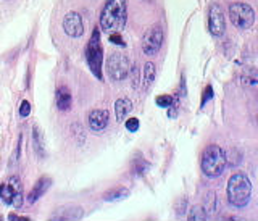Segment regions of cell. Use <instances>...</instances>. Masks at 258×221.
<instances>
[{"instance_id": "obj_1", "label": "cell", "mask_w": 258, "mask_h": 221, "mask_svg": "<svg viewBox=\"0 0 258 221\" xmlns=\"http://www.w3.org/2000/svg\"><path fill=\"white\" fill-rule=\"evenodd\" d=\"M127 5L126 0H107L100 13V28L105 32L121 31L126 24Z\"/></svg>"}, {"instance_id": "obj_13", "label": "cell", "mask_w": 258, "mask_h": 221, "mask_svg": "<svg viewBox=\"0 0 258 221\" xmlns=\"http://www.w3.org/2000/svg\"><path fill=\"white\" fill-rule=\"evenodd\" d=\"M71 92L68 87H58V91H56V107L61 112H67L71 108Z\"/></svg>"}, {"instance_id": "obj_19", "label": "cell", "mask_w": 258, "mask_h": 221, "mask_svg": "<svg viewBox=\"0 0 258 221\" xmlns=\"http://www.w3.org/2000/svg\"><path fill=\"white\" fill-rule=\"evenodd\" d=\"M171 103H173V97L171 95L163 94V95H158L157 97V105H158V107H161V108L171 107Z\"/></svg>"}, {"instance_id": "obj_10", "label": "cell", "mask_w": 258, "mask_h": 221, "mask_svg": "<svg viewBox=\"0 0 258 221\" xmlns=\"http://www.w3.org/2000/svg\"><path fill=\"white\" fill-rule=\"evenodd\" d=\"M63 29L70 37H81L84 32L83 18L78 12H70L63 20Z\"/></svg>"}, {"instance_id": "obj_4", "label": "cell", "mask_w": 258, "mask_h": 221, "mask_svg": "<svg viewBox=\"0 0 258 221\" xmlns=\"http://www.w3.org/2000/svg\"><path fill=\"white\" fill-rule=\"evenodd\" d=\"M229 18L239 29H250L255 23V12L248 4L236 2L229 7Z\"/></svg>"}, {"instance_id": "obj_6", "label": "cell", "mask_w": 258, "mask_h": 221, "mask_svg": "<svg viewBox=\"0 0 258 221\" xmlns=\"http://www.w3.org/2000/svg\"><path fill=\"white\" fill-rule=\"evenodd\" d=\"M102 60H103V48L100 45L99 29H95L91 42L87 45V62H89V68H91L97 79H102Z\"/></svg>"}, {"instance_id": "obj_17", "label": "cell", "mask_w": 258, "mask_h": 221, "mask_svg": "<svg viewBox=\"0 0 258 221\" xmlns=\"http://www.w3.org/2000/svg\"><path fill=\"white\" fill-rule=\"evenodd\" d=\"M127 194H129L127 189H124V187H119V189L110 191L107 195H105V200H119V199L127 197Z\"/></svg>"}, {"instance_id": "obj_7", "label": "cell", "mask_w": 258, "mask_h": 221, "mask_svg": "<svg viewBox=\"0 0 258 221\" xmlns=\"http://www.w3.org/2000/svg\"><path fill=\"white\" fill-rule=\"evenodd\" d=\"M0 199L15 208H20L23 205V186L18 178H12L10 183L0 187Z\"/></svg>"}, {"instance_id": "obj_18", "label": "cell", "mask_w": 258, "mask_h": 221, "mask_svg": "<svg viewBox=\"0 0 258 221\" xmlns=\"http://www.w3.org/2000/svg\"><path fill=\"white\" fill-rule=\"evenodd\" d=\"M207 218V211L204 210V207H194L190 210V215H189V219H205Z\"/></svg>"}, {"instance_id": "obj_8", "label": "cell", "mask_w": 258, "mask_h": 221, "mask_svg": "<svg viewBox=\"0 0 258 221\" xmlns=\"http://www.w3.org/2000/svg\"><path fill=\"white\" fill-rule=\"evenodd\" d=\"M161 44H163V29H161L158 24L152 26L147 29V32L144 34L142 39V50L145 55H157L161 48Z\"/></svg>"}, {"instance_id": "obj_9", "label": "cell", "mask_w": 258, "mask_h": 221, "mask_svg": "<svg viewBox=\"0 0 258 221\" xmlns=\"http://www.w3.org/2000/svg\"><path fill=\"white\" fill-rule=\"evenodd\" d=\"M208 29L215 37H220L224 34L226 23H224V15L221 12V7L218 4H212L208 10Z\"/></svg>"}, {"instance_id": "obj_24", "label": "cell", "mask_w": 258, "mask_h": 221, "mask_svg": "<svg viewBox=\"0 0 258 221\" xmlns=\"http://www.w3.org/2000/svg\"><path fill=\"white\" fill-rule=\"evenodd\" d=\"M212 95H213V92H212V87L208 86V87L205 89V94H204V103H205V102L210 99V97H212Z\"/></svg>"}, {"instance_id": "obj_3", "label": "cell", "mask_w": 258, "mask_h": 221, "mask_svg": "<svg viewBox=\"0 0 258 221\" xmlns=\"http://www.w3.org/2000/svg\"><path fill=\"white\" fill-rule=\"evenodd\" d=\"M226 153L220 145H208L207 149L202 153V160H200V167L202 171L210 176V178H216L223 175V171L226 168Z\"/></svg>"}, {"instance_id": "obj_25", "label": "cell", "mask_w": 258, "mask_h": 221, "mask_svg": "<svg viewBox=\"0 0 258 221\" xmlns=\"http://www.w3.org/2000/svg\"><path fill=\"white\" fill-rule=\"evenodd\" d=\"M149 2H150V0H149Z\"/></svg>"}, {"instance_id": "obj_5", "label": "cell", "mask_w": 258, "mask_h": 221, "mask_svg": "<svg viewBox=\"0 0 258 221\" xmlns=\"http://www.w3.org/2000/svg\"><path fill=\"white\" fill-rule=\"evenodd\" d=\"M131 62L123 52H115L107 60V73L113 81H123L129 76Z\"/></svg>"}, {"instance_id": "obj_21", "label": "cell", "mask_w": 258, "mask_h": 221, "mask_svg": "<svg viewBox=\"0 0 258 221\" xmlns=\"http://www.w3.org/2000/svg\"><path fill=\"white\" fill-rule=\"evenodd\" d=\"M29 113H31V103L28 100H23L21 107H20V115L23 118H26V117H29Z\"/></svg>"}, {"instance_id": "obj_15", "label": "cell", "mask_w": 258, "mask_h": 221, "mask_svg": "<svg viewBox=\"0 0 258 221\" xmlns=\"http://www.w3.org/2000/svg\"><path fill=\"white\" fill-rule=\"evenodd\" d=\"M155 75H157V68H155V63L147 62L144 67V89H149L150 84L155 81Z\"/></svg>"}, {"instance_id": "obj_14", "label": "cell", "mask_w": 258, "mask_h": 221, "mask_svg": "<svg viewBox=\"0 0 258 221\" xmlns=\"http://www.w3.org/2000/svg\"><path fill=\"white\" fill-rule=\"evenodd\" d=\"M133 110V102L129 99H118L115 103V113H116V120L118 121H123L129 113Z\"/></svg>"}, {"instance_id": "obj_16", "label": "cell", "mask_w": 258, "mask_h": 221, "mask_svg": "<svg viewBox=\"0 0 258 221\" xmlns=\"http://www.w3.org/2000/svg\"><path fill=\"white\" fill-rule=\"evenodd\" d=\"M216 205H218L216 194L215 192H208L207 197H205V207H204V210L207 211V215L208 213H215V211H216Z\"/></svg>"}, {"instance_id": "obj_12", "label": "cell", "mask_w": 258, "mask_h": 221, "mask_svg": "<svg viewBox=\"0 0 258 221\" xmlns=\"http://www.w3.org/2000/svg\"><path fill=\"white\" fill-rule=\"evenodd\" d=\"M50 184H52V181L48 178H42L40 181L32 187V191L29 192V195H28V202L29 203H34L39 197H42L44 195V192L50 187Z\"/></svg>"}, {"instance_id": "obj_2", "label": "cell", "mask_w": 258, "mask_h": 221, "mask_svg": "<svg viewBox=\"0 0 258 221\" xmlns=\"http://www.w3.org/2000/svg\"><path fill=\"white\" fill-rule=\"evenodd\" d=\"M252 197V183L247 175L236 173L228 181V200L232 207L244 208L248 205Z\"/></svg>"}, {"instance_id": "obj_22", "label": "cell", "mask_w": 258, "mask_h": 221, "mask_svg": "<svg viewBox=\"0 0 258 221\" xmlns=\"http://www.w3.org/2000/svg\"><path fill=\"white\" fill-rule=\"evenodd\" d=\"M129 75L133 76V87L137 89V86H139V68L133 67V70H129Z\"/></svg>"}, {"instance_id": "obj_23", "label": "cell", "mask_w": 258, "mask_h": 221, "mask_svg": "<svg viewBox=\"0 0 258 221\" xmlns=\"http://www.w3.org/2000/svg\"><path fill=\"white\" fill-rule=\"evenodd\" d=\"M110 42H111V44H118V45H121V47H124V40L121 39V36L118 34V31H116V32H113V34L110 36Z\"/></svg>"}, {"instance_id": "obj_20", "label": "cell", "mask_w": 258, "mask_h": 221, "mask_svg": "<svg viewBox=\"0 0 258 221\" xmlns=\"http://www.w3.org/2000/svg\"><path fill=\"white\" fill-rule=\"evenodd\" d=\"M126 128H127V131H131V133H136V131L139 129V120L137 118L126 120Z\"/></svg>"}, {"instance_id": "obj_11", "label": "cell", "mask_w": 258, "mask_h": 221, "mask_svg": "<svg viewBox=\"0 0 258 221\" xmlns=\"http://www.w3.org/2000/svg\"><path fill=\"white\" fill-rule=\"evenodd\" d=\"M108 120L110 115L107 110H92L87 117V125L92 131L99 133V131H103L108 126Z\"/></svg>"}]
</instances>
